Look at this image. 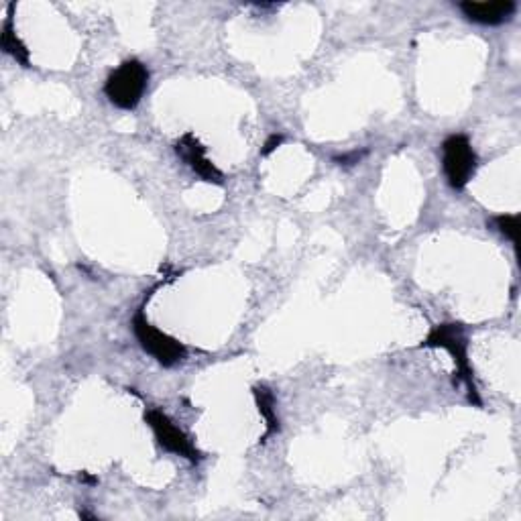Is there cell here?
I'll use <instances>...</instances> for the list:
<instances>
[{
  "label": "cell",
  "mask_w": 521,
  "mask_h": 521,
  "mask_svg": "<svg viewBox=\"0 0 521 521\" xmlns=\"http://www.w3.org/2000/svg\"><path fill=\"white\" fill-rule=\"evenodd\" d=\"M422 346H428V349H444L450 353L458 377L465 381L467 389H469V397L471 401H475L477 405H481L479 399V389L473 377V369H471V361H469V342L465 336V330H462L460 324H438L430 330V334L424 338Z\"/></svg>",
  "instance_id": "obj_1"
},
{
  "label": "cell",
  "mask_w": 521,
  "mask_h": 521,
  "mask_svg": "<svg viewBox=\"0 0 521 521\" xmlns=\"http://www.w3.org/2000/svg\"><path fill=\"white\" fill-rule=\"evenodd\" d=\"M147 86H149L147 66L139 60H127L108 76L104 84V94L114 106H119L123 110H133L141 102Z\"/></svg>",
  "instance_id": "obj_2"
},
{
  "label": "cell",
  "mask_w": 521,
  "mask_h": 521,
  "mask_svg": "<svg viewBox=\"0 0 521 521\" xmlns=\"http://www.w3.org/2000/svg\"><path fill=\"white\" fill-rule=\"evenodd\" d=\"M479 157L467 135H452L442 143V169L454 190H465L473 180Z\"/></svg>",
  "instance_id": "obj_3"
},
{
  "label": "cell",
  "mask_w": 521,
  "mask_h": 521,
  "mask_svg": "<svg viewBox=\"0 0 521 521\" xmlns=\"http://www.w3.org/2000/svg\"><path fill=\"white\" fill-rule=\"evenodd\" d=\"M133 332L141 344V349L145 353H149L163 367L178 365L188 355L186 346L180 340L171 338L169 334L155 328L141 310L133 318Z\"/></svg>",
  "instance_id": "obj_4"
},
{
  "label": "cell",
  "mask_w": 521,
  "mask_h": 521,
  "mask_svg": "<svg viewBox=\"0 0 521 521\" xmlns=\"http://www.w3.org/2000/svg\"><path fill=\"white\" fill-rule=\"evenodd\" d=\"M145 422L149 424V428L153 430V434H155V438H157V442H159V446L161 448H165L167 452H173V454H178V456H184V458H188L190 462H200V452H198V448L192 444V440L176 426L173 424L163 412H159V410H149L147 414H145Z\"/></svg>",
  "instance_id": "obj_5"
},
{
  "label": "cell",
  "mask_w": 521,
  "mask_h": 521,
  "mask_svg": "<svg viewBox=\"0 0 521 521\" xmlns=\"http://www.w3.org/2000/svg\"><path fill=\"white\" fill-rule=\"evenodd\" d=\"M176 153L204 182L216 184V186H220L224 182L220 169L206 157V147L200 143V139L194 133H186L176 141Z\"/></svg>",
  "instance_id": "obj_6"
},
{
  "label": "cell",
  "mask_w": 521,
  "mask_h": 521,
  "mask_svg": "<svg viewBox=\"0 0 521 521\" xmlns=\"http://www.w3.org/2000/svg\"><path fill=\"white\" fill-rule=\"evenodd\" d=\"M458 7L471 21L489 27L511 21L517 9L513 0H493V3H473V0H467V3H460Z\"/></svg>",
  "instance_id": "obj_7"
},
{
  "label": "cell",
  "mask_w": 521,
  "mask_h": 521,
  "mask_svg": "<svg viewBox=\"0 0 521 521\" xmlns=\"http://www.w3.org/2000/svg\"><path fill=\"white\" fill-rule=\"evenodd\" d=\"M0 45H3V51L9 53L11 57H15V60L29 68L31 66V60H29V49L25 47V43L19 39L15 27H13V21L7 19L3 23V33H0Z\"/></svg>",
  "instance_id": "obj_8"
},
{
  "label": "cell",
  "mask_w": 521,
  "mask_h": 521,
  "mask_svg": "<svg viewBox=\"0 0 521 521\" xmlns=\"http://www.w3.org/2000/svg\"><path fill=\"white\" fill-rule=\"evenodd\" d=\"M255 393V401H257V408L261 412V416L265 418V426H267V432H265V438L275 434L279 430V418H277V412H275V397L273 393L265 387V385H257L253 389Z\"/></svg>",
  "instance_id": "obj_9"
},
{
  "label": "cell",
  "mask_w": 521,
  "mask_h": 521,
  "mask_svg": "<svg viewBox=\"0 0 521 521\" xmlns=\"http://www.w3.org/2000/svg\"><path fill=\"white\" fill-rule=\"evenodd\" d=\"M497 228L501 230V235H505L509 241L515 245L519 243V216L517 214H503L495 218Z\"/></svg>",
  "instance_id": "obj_10"
},
{
  "label": "cell",
  "mask_w": 521,
  "mask_h": 521,
  "mask_svg": "<svg viewBox=\"0 0 521 521\" xmlns=\"http://www.w3.org/2000/svg\"><path fill=\"white\" fill-rule=\"evenodd\" d=\"M283 143V135H277V133H273L267 141H265V145H263V149H261V155L263 157H267V155H271L279 145Z\"/></svg>",
  "instance_id": "obj_11"
}]
</instances>
